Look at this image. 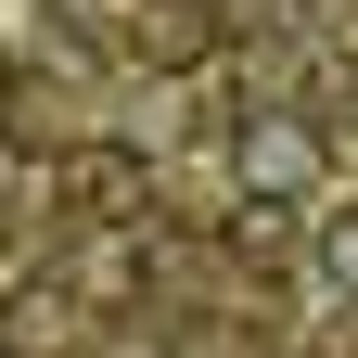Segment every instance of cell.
Instances as JSON below:
<instances>
[{
  "mask_svg": "<svg viewBox=\"0 0 358 358\" xmlns=\"http://www.w3.org/2000/svg\"><path fill=\"white\" fill-rule=\"evenodd\" d=\"M0 358H13V345H0Z\"/></svg>",
  "mask_w": 358,
  "mask_h": 358,
  "instance_id": "obj_7",
  "label": "cell"
},
{
  "mask_svg": "<svg viewBox=\"0 0 358 358\" xmlns=\"http://www.w3.org/2000/svg\"><path fill=\"white\" fill-rule=\"evenodd\" d=\"M128 52L141 64H205L217 52V13L205 0H141V13H128Z\"/></svg>",
  "mask_w": 358,
  "mask_h": 358,
  "instance_id": "obj_3",
  "label": "cell"
},
{
  "mask_svg": "<svg viewBox=\"0 0 358 358\" xmlns=\"http://www.w3.org/2000/svg\"><path fill=\"white\" fill-rule=\"evenodd\" d=\"M0 103H13V52H0Z\"/></svg>",
  "mask_w": 358,
  "mask_h": 358,
  "instance_id": "obj_5",
  "label": "cell"
},
{
  "mask_svg": "<svg viewBox=\"0 0 358 358\" xmlns=\"http://www.w3.org/2000/svg\"><path fill=\"white\" fill-rule=\"evenodd\" d=\"M320 179H333V141H320L307 115H282V103H256V115L231 128V192H243L256 217H282V205H307Z\"/></svg>",
  "mask_w": 358,
  "mask_h": 358,
  "instance_id": "obj_1",
  "label": "cell"
},
{
  "mask_svg": "<svg viewBox=\"0 0 358 358\" xmlns=\"http://www.w3.org/2000/svg\"><path fill=\"white\" fill-rule=\"evenodd\" d=\"M294 13H307V0H294Z\"/></svg>",
  "mask_w": 358,
  "mask_h": 358,
  "instance_id": "obj_6",
  "label": "cell"
},
{
  "mask_svg": "<svg viewBox=\"0 0 358 358\" xmlns=\"http://www.w3.org/2000/svg\"><path fill=\"white\" fill-rule=\"evenodd\" d=\"M320 268H333V282L358 294V217H333V231H320Z\"/></svg>",
  "mask_w": 358,
  "mask_h": 358,
  "instance_id": "obj_4",
  "label": "cell"
},
{
  "mask_svg": "<svg viewBox=\"0 0 358 358\" xmlns=\"http://www.w3.org/2000/svg\"><path fill=\"white\" fill-rule=\"evenodd\" d=\"M52 205L77 217V231H103V243H154V166L128 154V141H64Z\"/></svg>",
  "mask_w": 358,
  "mask_h": 358,
  "instance_id": "obj_2",
  "label": "cell"
}]
</instances>
